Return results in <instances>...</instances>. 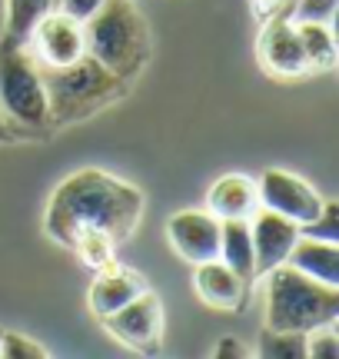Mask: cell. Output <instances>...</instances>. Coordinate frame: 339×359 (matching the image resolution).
<instances>
[{
  "mask_svg": "<svg viewBox=\"0 0 339 359\" xmlns=\"http://www.w3.org/2000/svg\"><path fill=\"white\" fill-rule=\"evenodd\" d=\"M20 137H27V127H20L17 120H11L0 110V143H17Z\"/></svg>",
  "mask_w": 339,
  "mask_h": 359,
  "instance_id": "obj_25",
  "label": "cell"
},
{
  "mask_svg": "<svg viewBox=\"0 0 339 359\" xmlns=\"http://www.w3.org/2000/svg\"><path fill=\"white\" fill-rule=\"evenodd\" d=\"M167 236L173 250L190 263L220 259V219L213 213H200V210L173 213L167 223Z\"/></svg>",
  "mask_w": 339,
  "mask_h": 359,
  "instance_id": "obj_9",
  "label": "cell"
},
{
  "mask_svg": "<svg viewBox=\"0 0 339 359\" xmlns=\"http://www.w3.org/2000/svg\"><path fill=\"white\" fill-rule=\"evenodd\" d=\"M260 200L266 210H273L279 217L293 219V223H310V219L319 217V210H323V200H319V193L306 183V180L293 177L286 170H266L260 180Z\"/></svg>",
  "mask_w": 339,
  "mask_h": 359,
  "instance_id": "obj_8",
  "label": "cell"
},
{
  "mask_svg": "<svg viewBox=\"0 0 339 359\" xmlns=\"http://www.w3.org/2000/svg\"><path fill=\"white\" fill-rule=\"evenodd\" d=\"M260 356L270 359H306V333L266 330L260 339Z\"/></svg>",
  "mask_w": 339,
  "mask_h": 359,
  "instance_id": "obj_19",
  "label": "cell"
},
{
  "mask_svg": "<svg viewBox=\"0 0 339 359\" xmlns=\"http://www.w3.org/2000/svg\"><path fill=\"white\" fill-rule=\"evenodd\" d=\"M83 43L87 57L120 80H133L150 57V30L133 0H104L100 11L83 20Z\"/></svg>",
  "mask_w": 339,
  "mask_h": 359,
  "instance_id": "obj_4",
  "label": "cell"
},
{
  "mask_svg": "<svg viewBox=\"0 0 339 359\" xmlns=\"http://www.w3.org/2000/svg\"><path fill=\"white\" fill-rule=\"evenodd\" d=\"M283 4H286V0H249L253 13H256V17H263V20H270V17H273Z\"/></svg>",
  "mask_w": 339,
  "mask_h": 359,
  "instance_id": "obj_27",
  "label": "cell"
},
{
  "mask_svg": "<svg viewBox=\"0 0 339 359\" xmlns=\"http://www.w3.org/2000/svg\"><path fill=\"white\" fill-rule=\"evenodd\" d=\"M213 356H216V359H230V356L243 359V356H249V353L243 349V343H240V339H230V336H226V339H220V346L213 349Z\"/></svg>",
  "mask_w": 339,
  "mask_h": 359,
  "instance_id": "obj_26",
  "label": "cell"
},
{
  "mask_svg": "<svg viewBox=\"0 0 339 359\" xmlns=\"http://www.w3.org/2000/svg\"><path fill=\"white\" fill-rule=\"evenodd\" d=\"M260 60L266 67V74H273L279 80H293V77H306L310 74L303 47H300V34H296V20L289 13L286 17H276L273 24L263 30Z\"/></svg>",
  "mask_w": 339,
  "mask_h": 359,
  "instance_id": "obj_11",
  "label": "cell"
},
{
  "mask_svg": "<svg viewBox=\"0 0 339 359\" xmlns=\"http://www.w3.org/2000/svg\"><path fill=\"white\" fill-rule=\"evenodd\" d=\"M57 11V0H7V37L27 40L40 17Z\"/></svg>",
  "mask_w": 339,
  "mask_h": 359,
  "instance_id": "obj_18",
  "label": "cell"
},
{
  "mask_svg": "<svg viewBox=\"0 0 339 359\" xmlns=\"http://www.w3.org/2000/svg\"><path fill=\"white\" fill-rule=\"evenodd\" d=\"M144 290H146L144 276H137L133 269H123V266H117V263H110L106 269L97 273V280H93V286H90L93 316L104 320L110 313H117L120 306H127V303L137 299Z\"/></svg>",
  "mask_w": 339,
  "mask_h": 359,
  "instance_id": "obj_14",
  "label": "cell"
},
{
  "mask_svg": "<svg viewBox=\"0 0 339 359\" xmlns=\"http://www.w3.org/2000/svg\"><path fill=\"white\" fill-rule=\"evenodd\" d=\"M220 259L240 273L243 280L253 276V233L249 219H220Z\"/></svg>",
  "mask_w": 339,
  "mask_h": 359,
  "instance_id": "obj_17",
  "label": "cell"
},
{
  "mask_svg": "<svg viewBox=\"0 0 339 359\" xmlns=\"http://www.w3.org/2000/svg\"><path fill=\"white\" fill-rule=\"evenodd\" d=\"M24 43L40 67H67L87 53L83 24L64 11H50L47 17H40Z\"/></svg>",
  "mask_w": 339,
  "mask_h": 359,
  "instance_id": "obj_7",
  "label": "cell"
},
{
  "mask_svg": "<svg viewBox=\"0 0 339 359\" xmlns=\"http://www.w3.org/2000/svg\"><path fill=\"white\" fill-rule=\"evenodd\" d=\"M249 233H253V273L266 276L273 266L286 263L289 250L300 240V223L279 217L273 210H263L253 217Z\"/></svg>",
  "mask_w": 339,
  "mask_h": 359,
  "instance_id": "obj_10",
  "label": "cell"
},
{
  "mask_svg": "<svg viewBox=\"0 0 339 359\" xmlns=\"http://www.w3.org/2000/svg\"><path fill=\"white\" fill-rule=\"evenodd\" d=\"M0 336H4V330H0Z\"/></svg>",
  "mask_w": 339,
  "mask_h": 359,
  "instance_id": "obj_28",
  "label": "cell"
},
{
  "mask_svg": "<svg viewBox=\"0 0 339 359\" xmlns=\"http://www.w3.org/2000/svg\"><path fill=\"white\" fill-rule=\"evenodd\" d=\"M336 11V0H300L296 13H289L293 20H316V24H329Z\"/></svg>",
  "mask_w": 339,
  "mask_h": 359,
  "instance_id": "obj_23",
  "label": "cell"
},
{
  "mask_svg": "<svg viewBox=\"0 0 339 359\" xmlns=\"http://www.w3.org/2000/svg\"><path fill=\"white\" fill-rule=\"evenodd\" d=\"M40 80L47 93V120L53 127L87 120L127 93V80L110 74L87 53L67 67H40Z\"/></svg>",
  "mask_w": 339,
  "mask_h": 359,
  "instance_id": "obj_2",
  "label": "cell"
},
{
  "mask_svg": "<svg viewBox=\"0 0 339 359\" xmlns=\"http://www.w3.org/2000/svg\"><path fill=\"white\" fill-rule=\"evenodd\" d=\"M207 203L216 219H249L260 210L256 180H249L247 173H226L209 187Z\"/></svg>",
  "mask_w": 339,
  "mask_h": 359,
  "instance_id": "obj_13",
  "label": "cell"
},
{
  "mask_svg": "<svg viewBox=\"0 0 339 359\" xmlns=\"http://www.w3.org/2000/svg\"><path fill=\"white\" fill-rule=\"evenodd\" d=\"M0 110L27 130H43L50 123L40 64L24 40H13L7 34L0 40Z\"/></svg>",
  "mask_w": 339,
  "mask_h": 359,
  "instance_id": "obj_5",
  "label": "cell"
},
{
  "mask_svg": "<svg viewBox=\"0 0 339 359\" xmlns=\"http://www.w3.org/2000/svg\"><path fill=\"white\" fill-rule=\"evenodd\" d=\"M306 356L313 359H339V336L333 330V323L329 326H316L306 333Z\"/></svg>",
  "mask_w": 339,
  "mask_h": 359,
  "instance_id": "obj_22",
  "label": "cell"
},
{
  "mask_svg": "<svg viewBox=\"0 0 339 359\" xmlns=\"http://www.w3.org/2000/svg\"><path fill=\"white\" fill-rule=\"evenodd\" d=\"M266 276V330L310 333L339 320V286L319 283L286 263L273 266Z\"/></svg>",
  "mask_w": 339,
  "mask_h": 359,
  "instance_id": "obj_3",
  "label": "cell"
},
{
  "mask_svg": "<svg viewBox=\"0 0 339 359\" xmlns=\"http://www.w3.org/2000/svg\"><path fill=\"white\" fill-rule=\"evenodd\" d=\"M140 213H144V193L90 167L77 170L57 187L47 206V233L67 250H74L83 233H100L120 243L133 236Z\"/></svg>",
  "mask_w": 339,
  "mask_h": 359,
  "instance_id": "obj_1",
  "label": "cell"
},
{
  "mask_svg": "<svg viewBox=\"0 0 339 359\" xmlns=\"http://www.w3.org/2000/svg\"><path fill=\"white\" fill-rule=\"evenodd\" d=\"M193 286H196V296L213 309H240L243 299H247V280L240 273H233L223 259L196 263Z\"/></svg>",
  "mask_w": 339,
  "mask_h": 359,
  "instance_id": "obj_12",
  "label": "cell"
},
{
  "mask_svg": "<svg viewBox=\"0 0 339 359\" xmlns=\"http://www.w3.org/2000/svg\"><path fill=\"white\" fill-rule=\"evenodd\" d=\"M286 263L289 266H296V269H303L306 276H313V280H319V283L339 286V243L300 236L296 246L289 250Z\"/></svg>",
  "mask_w": 339,
  "mask_h": 359,
  "instance_id": "obj_15",
  "label": "cell"
},
{
  "mask_svg": "<svg viewBox=\"0 0 339 359\" xmlns=\"http://www.w3.org/2000/svg\"><path fill=\"white\" fill-rule=\"evenodd\" d=\"M104 326L117 343L153 356L163 346V303H160L157 293L144 290L127 306H120L117 313L104 316Z\"/></svg>",
  "mask_w": 339,
  "mask_h": 359,
  "instance_id": "obj_6",
  "label": "cell"
},
{
  "mask_svg": "<svg viewBox=\"0 0 339 359\" xmlns=\"http://www.w3.org/2000/svg\"><path fill=\"white\" fill-rule=\"evenodd\" d=\"M296 34H300V47L306 57L310 74H329L336 67V40L329 24H316V20H296Z\"/></svg>",
  "mask_w": 339,
  "mask_h": 359,
  "instance_id": "obj_16",
  "label": "cell"
},
{
  "mask_svg": "<svg viewBox=\"0 0 339 359\" xmlns=\"http://www.w3.org/2000/svg\"><path fill=\"white\" fill-rule=\"evenodd\" d=\"M300 236H310V240H326V243H339V203H323L319 217L300 226Z\"/></svg>",
  "mask_w": 339,
  "mask_h": 359,
  "instance_id": "obj_20",
  "label": "cell"
},
{
  "mask_svg": "<svg viewBox=\"0 0 339 359\" xmlns=\"http://www.w3.org/2000/svg\"><path fill=\"white\" fill-rule=\"evenodd\" d=\"M0 356L4 359H50V353L40 346L37 339L20 333H4L0 336Z\"/></svg>",
  "mask_w": 339,
  "mask_h": 359,
  "instance_id": "obj_21",
  "label": "cell"
},
{
  "mask_svg": "<svg viewBox=\"0 0 339 359\" xmlns=\"http://www.w3.org/2000/svg\"><path fill=\"white\" fill-rule=\"evenodd\" d=\"M100 4H104V0H57V11L70 13L74 20H80V24H83L90 13L100 11Z\"/></svg>",
  "mask_w": 339,
  "mask_h": 359,
  "instance_id": "obj_24",
  "label": "cell"
}]
</instances>
